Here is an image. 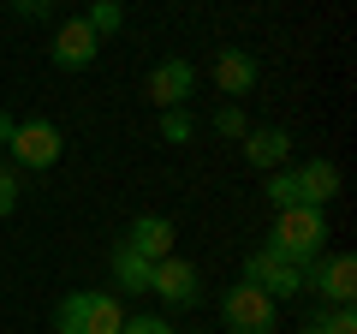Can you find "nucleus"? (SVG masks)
Returning <instances> with one entry per match:
<instances>
[{"instance_id": "obj_1", "label": "nucleus", "mask_w": 357, "mask_h": 334, "mask_svg": "<svg viewBox=\"0 0 357 334\" xmlns=\"http://www.w3.org/2000/svg\"><path fill=\"white\" fill-rule=\"evenodd\" d=\"M268 251L286 263H316L328 251V209H274V233H268Z\"/></svg>"}, {"instance_id": "obj_2", "label": "nucleus", "mask_w": 357, "mask_h": 334, "mask_svg": "<svg viewBox=\"0 0 357 334\" xmlns=\"http://www.w3.org/2000/svg\"><path fill=\"white\" fill-rule=\"evenodd\" d=\"M126 328V305L114 293H66L54 305V334H119Z\"/></svg>"}, {"instance_id": "obj_3", "label": "nucleus", "mask_w": 357, "mask_h": 334, "mask_svg": "<svg viewBox=\"0 0 357 334\" xmlns=\"http://www.w3.org/2000/svg\"><path fill=\"white\" fill-rule=\"evenodd\" d=\"M274 317H280V305L262 293V286L238 281L220 293V322H227V334H274Z\"/></svg>"}, {"instance_id": "obj_4", "label": "nucleus", "mask_w": 357, "mask_h": 334, "mask_svg": "<svg viewBox=\"0 0 357 334\" xmlns=\"http://www.w3.org/2000/svg\"><path fill=\"white\" fill-rule=\"evenodd\" d=\"M304 293H316L321 305H351L357 298V257L351 251H321L316 263H304Z\"/></svg>"}, {"instance_id": "obj_5", "label": "nucleus", "mask_w": 357, "mask_h": 334, "mask_svg": "<svg viewBox=\"0 0 357 334\" xmlns=\"http://www.w3.org/2000/svg\"><path fill=\"white\" fill-rule=\"evenodd\" d=\"M13 167L18 173H42V167H54L66 155V138H60V126L54 119H18V131H13Z\"/></svg>"}, {"instance_id": "obj_6", "label": "nucleus", "mask_w": 357, "mask_h": 334, "mask_svg": "<svg viewBox=\"0 0 357 334\" xmlns=\"http://www.w3.org/2000/svg\"><path fill=\"white\" fill-rule=\"evenodd\" d=\"M238 281L262 286V293L274 298V305H286V298H298V293H304V269H298V263H286V257H274L268 245L244 257V275H238Z\"/></svg>"}, {"instance_id": "obj_7", "label": "nucleus", "mask_w": 357, "mask_h": 334, "mask_svg": "<svg viewBox=\"0 0 357 334\" xmlns=\"http://www.w3.org/2000/svg\"><path fill=\"white\" fill-rule=\"evenodd\" d=\"M149 293L161 298V305L191 310V305H203V275H197L185 257H161V263H155V275H149Z\"/></svg>"}, {"instance_id": "obj_8", "label": "nucleus", "mask_w": 357, "mask_h": 334, "mask_svg": "<svg viewBox=\"0 0 357 334\" xmlns=\"http://www.w3.org/2000/svg\"><path fill=\"white\" fill-rule=\"evenodd\" d=\"M96 54H102V36H96L84 18H66V24L54 30V42H48V60L60 66V72H84V66H96Z\"/></svg>"}, {"instance_id": "obj_9", "label": "nucleus", "mask_w": 357, "mask_h": 334, "mask_svg": "<svg viewBox=\"0 0 357 334\" xmlns=\"http://www.w3.org/2000/svg\"><path fill=\"white\" fill-rule=\"evenodd\" d=\"M191 90H197V66L178 60V54L149 72V102L161 108V114H167V108H185V96H191Z\"/></svg>"}, {"instance_id": "obj_10", "label": "nucleus", "mask_w": 357, "mask_h": 334, "mask_svg": "<svg viewBox=\"0 0 357 334\" xmlns=\"http://www.w3.org/2000/svg\"><path fill=\"white\" fill-rule=\"evenodd\" d=\"M208 72H215L220 96H250V90H256V78H262V66H256L250 48H220Z\"/></svg>"}, {"instance_id": "obj_11", "label": "nucleus", "mask_w": 357, "mask_h": 334, "mask_svg": "<svg viewBox=\"0 0 357 334\" xmlns=\"http://www.w3.org/2000/svg\"><path fill=\"white\" fill-rule=\"evenodd\" d=\"M238 143H244V161L262 167V173H274V167L292 155V131H280V126H250Z\"/></svg>"}, {"instance_id": "obj_12", "label": "nucleus", "mask_w": 357, "mask_h": 334, "mask_svg": "<svg viewBox=\"0 0 357 334\" xmlns=\"http://www.w3.org/2000/svg\"><path fill=\"white\" fill-rule=\"evenodd\" d=\"M173 239H178V227L167 215H137V221H131V233H126V245L137 251V257H149V263L173 257Z\"/></svg>"}, {"instance_id": "obj_13", "label": "nucleus", "mask_w": 357, "mask_h": 334, "mask_svg": "<svg viewBox=\"0 0 357 334\" xmlns=\"http://www.w3.org/2000/svg\"><path fill=\"white\" fill-rule=\"evenodd\" d=\"M292 173H298V185H304V203L310 209H328L333 197H340V167H333L328 155H310V161H298Z\"/></svg>"}, {"instance_id": "obj_14", "label": "nucleus", "mask_w": 357, "mask_h": 334, "mask_svg": "<svg viewBox=\"0 0 357 334\" xmlns=\"http://www.w3.org/2000/svg\"><path fill=\"white\" fill-rule=\"evenodd\" d=\"M149 275H155V263L137 257L131 245H119V251H114V286H126V293H149Z\"/></svg>"}, {"instance_id": "obj_15", "label": "nucleus", "mask_w": 357, "mask_h": 334, "mask_svg": "<svg viewBox=\"0 0 357 334\" xmlns=\"http://www.w3.org/2000/svg\"><path fill=\"white\" fill-rule=\"evenodd\" d=\"M262 197H268L274 209H310V203H304V185H298L292 167H274V173L262 180Z\"/></svg>"}, {"instance_id": "obj_16", "label": "nucleus", "mask_w": 357, "mask_h": 334, "mask_svg": "<svg viewBox=\"0 0 357 334\" xmlns=\"http://www.w3.org/2000/svg\"><path fill=\"white\" fill-rule=\"evenodd\" d=\"M304 334H357V310L351 305H316Z\"/></svg>"}, {"instance_id": "obj_17", "label": "nucleus", "mask_w": 357, "mask_h": 334, "mask_svg": "<svg viewBox=\"0 0 357 334\" xmlns=\"http://www.w3.org/2000/svg\"><path fill=\"white\" fill-rule=\"evenodd\" d=\"M84 24L96 30V36H119V30H126V6H119V0H96L84 13Z\"/></svg>"}, {"instance_id": "obj_18", "label": "nucleus", "mask_w": 357, "mask_h": 334, "mask_svg": "<svg viewBox=\"0 0 357 334\" xmlns=\"http://www.w3.org/2000/svg\"><path fill=\"white\" fill-rule=\"evenodd\" d=\"M191 114H185V108H167L161 114V143H191Z\"/></svg>"}, {"instance_id": "obj_19", "label": "nucleus", "mask_w": 357, "mask_h": 334, "mask_svg": "<svg viewBox=\"0 0 357 334\" xmlns=\"http://www.w3.org/2000/svg\"><path fill=\"white\" fill-rule=\"evenodd\" d=\"M18 197H24V180H18V167H6V161H0V221H6V215L18 209Z\"/></svg>"}, {"instance_id": "obj_20", "label": "nucleus", "mask_w": 357, "mask_h": 334, "mask_svg": "<svg viewBox=\"0 0 357 334\" xmlns=\"http://www.w3.org/2000/svg\"><path fill=\"white\" fill-rule=\"evenodd\" d=\"M208 126H215L220 138H244V131H250V119H244V114H238V108H232V102H220V108H215V119H208Z\"/></svg>"}, {"instance_id": "obj_21", "label": "nucleus", "mask_w": 357, "mask_h": 334, "mask_svg": "<svg viewBox=\"0 0 357 334\" xmlns=\"http://www.w3.org/2000/svg\"><path fill=\"white\" fill-rule=\"evenodd\" d=\"M119 334H178V328L167 317H126V328H119Z\"/></svg>"}, {"instance_id": "obj_22", "label": "nucleus", "mask_w": 357, "mask_h": 334, "mask_svg": "<svg viewBox=\"0 0 357 334\" xmlns=\"http://www.w3.org/2000/svg\"><path fill=\"white\" fill-rule=\"evenodd\" d=\"M6 6H13L18 18H48L54 13V0H6Z\"/></svg>"}, {"instance_id": "obj_23", "label": "nucleus", "mask_w": 357, "mask_h": 334, "mask_svg": "<svg viewBox=\"0 0 357 334\" xmlns=\"http://www.w3.org/2000/svg\"><path fill=\"white\" fill-rule=\"evenodd\" d=\"M13 131H18V119H13V114H0V143H13Z\"/></svg>"}]
</instances>
